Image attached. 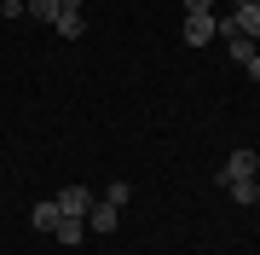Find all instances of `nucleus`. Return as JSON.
<instances>
[{
    "label": "nucleus",
    "instance_id": "obj_1",
    "mask_svg": "<svg viewBox=\"0 0 260 255\" xmlns=\"http://www.w3.org/2000/svg\"><path fill=\"white\" fill-rule=\"evenodd\" d=\"M214 35H220L214 12H185V47H208Z\"/></svg>",
    "mask_w": 260,
    "mask_h": 255
},
{
    "label": "nucleus",
    "instance_id": "obj_2",
    "mask_svg": "<svg viewBox=\"0 0 260 255\" xmlns=\"http://www.w3.org/2000/svg\"><path fill=\"white\" fill-rule=\"evenodd\" d=\"M260 168V151H232V162L220 168V186H232V180H254Z\"/></svg>",
    "mask_w": 260,
    "mask_h": 255
},
{
    "label": "nucleus",
    "instance_id": "obj_3",
    "mask_svg": "<svg viewBox=\"0 0 260 255\" xmlns=\"http://www.w3.org/2000/svg\"><path fill=\"white\" fill-rule=\"evenodd\" d=\"M58 209H64L70 220H87V209H93V191H87V186H64V191H58Z\"/></svg>",
    "mask_w": 260,
    "mask_h": 255
},
{
    "label": "nucleus",
    "instance_id": "obj_4",
    "mask_svg": "<svg viewBox=\"0 0 260 255\" xmlns=\"http://www.w3.org/2000/svg\"><path fill=\"white\" fill-rule=\"evenodd\" d=\"M58 35H64V41H81V0H58Z\"/></svg>",
    "mask_w": 260,
    "mask_h": 255
},
{
    "label": "nucleus",
    "instance_id": "obj_5",
    "mask_svg": "<svg viewBox=\"0 0 260 255\" xmlns=\"http://www.w3.org/2000/svg\"><path fill=\"white\" fill-rule=\"evenodd\" d=\"M225 23H232L237 29V35H260V0H254V6H232V12H225Z\"/></svg>",
    "mask_w": 260,
    "mask_h": 255
},
{
    "label": "nucleus",
    "instance_id": "obj_6",
    "mask_svg": "<svg viewBox=\"0 0 260 255\" xmlns=\"http://www.w3.org/2000/svg\"><path fill=\"white\" fill-rule=\"evenodd\" d=\"M58 220H64V209H58V197H41L35 209H29V226H41V232H52Z\"/></svg>",
    "mask_w": 260,
    "mask_h": 255
},
{
    "label": "nucleus",
    "instance_id": "obj_7",
    "mask_svg": "<svg viewBox=\"0 0 260 255\" xmlns=\"http://www.w3.org/2000/svg\"><path fill=\"white\" fill-rule=\"evenodd\" d=\"M87 226H93V232H116L121 226V209L116 203H93V209H87Z\"/></svg>",
    "mask_w": 260,
    "mask_h": 255
},
{
    "label": "nucleus",
    "instance_id": "obj_8",
    "mask_svg": "<svg viewBox=\"0 0 260 255\" xmlns=\"http://www.w3.org/2000/svg\"><path fill=\"white\" fill-rule=\"evenodd\" d=\"M52 238H58V244H81V238H87V220H58V226H52Z\"/></svg>",
    "mask_w": 260,
    "mask_h": 255
},
{
    "label": "nucleus",
    "instance_id": "obj_9",
    "mask_svg": "<svg viewBox=\"0 0 260 255\" xmlns=\"http://www.w3.org/2000/svg\"><path fill=\"white\" fill-rule=\"evenodd\" d=\"M23 18H41V23H58V0H29V6H23Z\"/></svg>",
    "mask_w": 260,
    "mask_h": 255
},
{
    "label": "nucleus",
    "instance_id": "obj_10",
    "mask_svg": "<svg viewBox=\"0 0 260 255\" xmlns=\"http://www.w3.org/2000/svg\"><path fill=\"white\" fill-rule=\"evenodd\" d=\"M127 197H133V186H127V180H110V186H104V203H116V209H121Z\"/></svg>",
    "mask_w": 260,
    "mask_h": 255
},
{
    "label": "nucleus",
    "instance_id": "obj_11",
    "mask_svg": "<svg viewBox=\"0 0 260 255\" xmlns=\"http://www.w3.org/2000/svg\"><path fill=\"white\" fill-rule=\"evenodd\" d=\"M225 191H232L237 203H254V197H260V186H254V180H232V186H225Z\"/></svg>",
    "mask_w": 260,
    "mask_h": 255
},
{
    "label": "nucleus",
    "instance_id": "obj_12",
    "mask_svg": "<svg viewBox=\"0 0 260 255\" xmlns=\"http://www.w3.org/2000/svg\"><path fill=\"white\" fill-rule=\"evenodd\" d=\"M23 6H29V0H0V12H6V18H23Z\"/></svg>",
    "mask_w": 260,
    "mask_h": 255
},
{
    "label": "nucleus",
    "instance_id": "obj_13",
    "mask_svg": "<svg viewBox=\"0 0 260 255\" xmlns=\"http://www.w3.org/2000/svg\"><path fill=\"white\" fill-rule=\"evenodd\" d=\"M185 12H214V0H185Z\"/></svg>",
    "mask_w": 260,
    "mask_h": 255
},
{
    "label": "nucleus",
    "instance_id": "obj_14",
    "mask_svg": "<svg viewBox=\"0 0 260 255\" xmlns=\"http://www.w3.org/2000/svg\"><path fill=\"white\" fill-rule=\"evenodd\" d=\"M243 70H249V81H260V52L249 58V64H243Z\"/></svg>",
    "mask_w": 260,
    "mask_h": 255
},
{
    "label": "nucleus",
    "instance_id": "obj_15",
    "mask_svg": "<svg viewBox=\"0 0 260 255\" xmlns=\"http://www.w3.org/2000/svg\"><path fill=\"white\" fill-rule=\"evenodd\" d=\"M232 6H254V0H232Z\"/></svg>",
    "mask_w": 260,
    "mask_h": 255
}]
</instances>
